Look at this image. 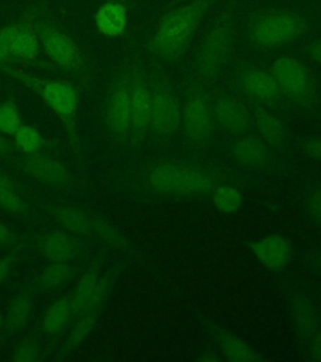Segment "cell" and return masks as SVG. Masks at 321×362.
Here are the masks:
<instances>
[{
  "label": "cell",
  "mask_w": 321,
  "mask_h": 362,
  "mask_svg": "<svg viewBox=\"0 0 321 362\" xmlns=\"http://www.w3.org/2000/svg\"><path fill=\"white\" fill-rule=\"evenodd\" d=\"M225 171L216 166L162 160L148 166L143 175V185L158 197L198 198L210 195L216 185L225 182Z\"/></svg>",
  "instance_id": "6da1fadb"
},
{
  "label": "cell",
  "mask_w": 321,
  "mask_h": 362,
  "mask_svg": "<svg viewBox=\"0 0 321 362\" xmlns=\"http://www.w3.org/2000/svg\"><path fill=\"white\" fill-rule=\"evenodd\" d=\"M202 8L198 4L182 6L167 14L153 37L152 49L161 57H174L180 53L198 28Z\"/></svg>",
  "instance_id": "7a4b0ae2"
},
{
  "label": "cell",
  "mask_w": 321,
  "mask_h": 362,
  "mask_svg": "<svg viewBox=\"0 0 321 362\" xmlns=\"http://www.w3.org/2000/svg\"><path fill=\"white\" fill-rule=\"evenodd\" d=\"M18 79L29 88L40 93L45 103L51 107L61 119L64 127L67 129L69 139L73 144L78 140L77 136V112H78L79 97L78 92L73 86L63 81H43L34 78L27 74H16Z\"/></svg>",
  "instance_id": "3957f363"
},
{
  "label": "cell",
  "mask_w": 321,
  "mask_h": 362,
  "mask_svg": "<svg viewBox=\"0 0 321 362\" xmlns=\"http://www.w3.org/2000/svg\"><path fill=\"white\" fill-rule=\"evenodd\" d=\"M303 21L290 11H270L251 25L250 35L256 45L274 48L293 42L303 32Z\"/></svg>",
  "instance_id": "277c9868"
},
{
  "label": "cell",
  "mask_w": 321,
  "mask_h": 362,
  "mask_svg": "<svg viewBox=\"0 0 321 362\" xmlns=\"http://www.w3.org/2000/svg\"><path fill=\"white\" fill-rule=\"evenodd\" d=\"M34 25L40 37V45L52 62L71 74L78 72L83 68V54L71 35L51 23L42 22Z\"/></svg>",
  "instance_id": "5b68a950"
},
{
  "label": "cell",
  "mask_w": 321,
  "mask_h": 362,
  "mask_svg": "<svg viewBox=\"0 0 321 362\" xmlns=\"http://www.w3.org/2000/svg\"><path fill=\"white\" fill-rule=\"evenodd\" d=\"M272 76L277 79L280 92L295 102L310 100L313 83L310 74L303 63L291 58L281 57L272 66Z\"/></svg>",
  "instance_id": "8992f818"
},
{
  "label": "cell",
  "mask_w": 321,
  "mask_h": 362,
  "mask_svg": "<svg viewBox=\"0 0 321 362\" xmlns=\"http://www.w3.org/2000/svg\"><path fill=\"white\" fill-rule=\"evenodd\" d=\"M111 289V279L99 277L97 268H90L80 278L74 289L72 302L73 316L82 317L88 312H97L107 297Z\"/></svg>",
  "instance_id": "52a82bcc"
},
{
  "label": "cell",
  "mask_w": 321,
  "mask_h": 362,
  "mask_svg": "<svg viewBox=\"0 0 321 362\" xmlns=\"http://www.w3.org/2000/svg\"><path fill=\"white\" fill-rule=\"evenodd\" d=\"M185 134L195 144L207 141L214 131V110L206 97L195 93L187 100L182 111Z\"/></svg>",
  "instance_id": "ba28073f"
},
{
  "label": "cell",
  "mask_w": 321,
  "mask_h": 362,
  "mask_svg": "<svg viewBox=\"0 0 321 362\" xmlns=\"http://www.w3.org/2000/svg\"><path fill=\"white\" fill-rule=\"evenodd\" d=\"M250 250L261 266L271 272H280L289 266L293 245L281 234H269L250 244Z\"/></svg>",
  "instance_id": "9c48e42d"
},
{
  "label": "cell",
  "mask_w": 321,
  "mask_h": 362,
  "mask_svg": "<svg viewBox=\"0 0 321 362\" xmlns=\"http://www.w3.org/2000/svg\"><path fill=\"white\" fill-rule=\"evenodd\" d=\"M108 129L114 135L124 136L131 129V86L119 81L109 92L106 105Z\"/></svg>",
  "instance_id": "30bf717a"
},
{
  "label": "cell",
  "mask_w": 321,
  "mask_h": 362,
  "mask_svg": "<svg viewBox=\"0 0 321 362\" xmlns=\"http://www.w3.org/2000/svg\"><path fill=\"white\" fill-rule=\"evenodd\" d=\"M231 155L237 164L248 169H267L275 163L271 147L262 139L243 135L232 144Z\"/></svg>",
  "instance_id": "8fae6325"
},
{
  "label": "cell",
  "mask_w": 321,
  "mask_h": 362,
  "mask_svg": "<svg viewBox=\"0 0 321 362\" xmlns=\"http://www.w3.org/2000/svg\"><path fill=\"white\" fill-rule=\"evenodd\" d=\"M230 32L226 27L214 29L203 42L198 56V71L203 77H212L219 72L227 56Z\"/></svg>",
  "instance_id": "7c38bea8"
},
{
  "label": "cell",
  "mask_w": 321,
  "mask_h": 362,
  "mask_svg": "<svg viewBox=\"0 0 321 362\" xmlns=\"http://www.w3.org/2000/svg\"><path fill=\"white\" fill-rule=\"evenodd\" d=\"M182 112L175 97L169 92H157L153 96L151 127L159 136H171L180 127Z\"/></svg>",
  "instance_id": "4fadbf2b"
},
{
  "label": "cell",
  "mask_w": 321,
  "mask_h": 362,
  "mask_svg": "<svg viewBox=\"0 0 321 362\" xmlns=\"http://www.w3.org/2000/svg\"><path fill=\"white\" fill-rule=\"evenodd\" d=\"M289 315L293 331L306 342L319 328V313L315 305L304 293L296 292L289 300Z\"/></svg>",
  "instance_id": "5bb4252c"
},
{
  "label": "cell",
  "mask_w": 321,
  "mask_h": 362,
  "mask_svg": "<svg viewBox=\"0 0 321 362\" xmlns=\"http://www.w3.org/2000/svg\"><path fill=\"white\" fill-rule=\"evenodd\" d=\"M210 334H212L221 356L231 362H260L264 358L254 347L248 345L240 336L232 334L225 328L210 326Z\"/></svg>",
  "instance_id": "9a60e30c"
},
{
  "label": "cell",
  "mask_w": 321,
  "mask_h": 362,
  "mask_svg": "<svg viewBox=\"0 0 321 362\" xmlns=\"http://www.w3.org/2000/svg\"><path fill=\"white\" fill-rule=\"evenodd\" d=\"M23 168L35 179L52 187H66L72 177L62 163L38 153L24 158Z\"/></svg>",
  "instance_id": "2e32d148"
},
{
  "label": "cell",
  "mask_w": 321,
  "mask_h": 362,
  "mask_svg": "<svg viewBox=\"0 0 321 362\" xmlns=\"http://www.w3.org/2000/svg\"><path fill=\"white\" fill-rule=\"evenodd\" d=\"M214 119L234 135L243 136L250 129V116L246 108L231 97H220L214 105Z\"/></svg>",
  "instance_id": "e0dca14e"
},
{
  "label": "cell",
  "mask_w": 321,
  "mask_h": 362,
  "mask_svg": "<svg viewBox=\"0 0 321 362\" xmlns=\"http://www.w3.org/2000/svg\"><path fill=\"white\" fill-rule=\"evenodd\" d=\"M40 255L49 262L68 263L73 260L80 252L79 244L71 234L66 232H53L45 234L38 242Z\"/></svg>",
  "instance_id": "ac0fdd59"
},
{
  "label": "cell",
  "mask_w": 321,
  "mask_h": 362,
  "mask_svg": "<svg viewBox=\"0 0 321 362\" xmlns=\"http://www.w3.org/2000/svg\"><path fill=\"white\" fill-rule=\"evenodd\" d=\"M49 210L68 232L82 237L96 234L98 218L90 216L83 210L67 205H52Z\"/></svg>",
  "instance_id": "d6986e66"
},
{
  "label": "cell",
  "mask_w": 321,
  "mask_h": 362,
  "mask_svg": "<svg viewBox=\"0 0 321 362\" xmlns=\"http://www.w3.org/2000/svg\"><path fill=\"white\" fill-rule=\"evenodd\" d=\"M240 83L248 96L260 101H274L280 95L275 77L262 69H248L243 72Z\"/></svg>",
  "instance_id": "ffe728a7"
},
{
  "label": "cell",
  "mask_w": 321,
  "mask_h": 362,
  "mask_svg": "<svg viewBox=\"0 0 321 362\" xmlns=\"http://www.w3.org/2000/svg\"><path fill=\"white\" fill-rule=\"evenodd\" d=\"M96 25L99 33L109 38H119L123 35L127 28L126 6L116 0L107 1L97 11Z\"/></svg>",
  "instance_id": "44dd1931"
},
{
  "label": "cell",
  "mask_w": 321,
  "mask_h": 362,
  "mask_svg": "<svg viewBox=\"0 0 321 362\" xmlns=\"http://www.w3.org/2000/svg\"><path fill=\"white\" fill-rule=\"evenodd\" d=\"M153 96L142 82L131 86V126L143 132L151 124Z\"/></svg>",
  "instance_id": "7402d4cb"
},
{
  "label": "cell",
  "mask_w": 321,
  "mask_h": 362,
  "mask_svg": "<svg viewBox=\"0 0 321 362\" xmlns=\"http://www.w3.org/2000/svg\"><path fill=\"white\" fill-rule=\"evenodd\" d=\"M40 53V40L35 30L33 17L25 16L19 23V28L11 47V56L24 61H34Z\"/></svg>",
  "instance_id": "603a6c76"
},
{
  "label": "cell",
  "mask_w": 321,
  "mask_h": 362,
  "mask_svg": "<svg viewBox=\"0 0 321 362\" xmlns=\"http://www.w3.org/2000/svg\"><path fill=\"white\" fill-rule=\"evenodd\" d=\"M256 127L264 141L274 148H282L288 142V130L275 115L265 110L256 112Z\"/></svg>",
  "instance_id": "cb8c5ba5"
},
{
  "label": "cell",
  "mask_w": 321,
  "mask_h": 362,
  "mask_svg": "<svg viewBox=\"0 0 321 362\" xmlns=\"http://www.w3.org/2000/svg\"><path fill=\"white\" fill-rule=\"evenodd\" d=\"M210 195L212 205L222 214H235L243 206V192L227 182L216 185Z\"/></svg>",
  "instance_id": "d4e9b609"
},
{
  "label": "cell",
  "mask_w": 321,
  "mask_h": 362,
  "mask_svg": "<svg viewBox=\"0 0 321 362\" xmlns=\"http://www.w3.org/2000/svg\"><path fill=\"white\" fill-rule=\"evenodd\" d=\"M72 313V302L71 298L63 297L56 300L45 312L43 318V329L47 334H59L66 327Z\"/></svg>",
  "instance_id": "484cf974"
},
{
  "label": "cell",
  "mask_w": 321,
  "mask_h": 362,
  "mask_svg": "<svg viewBox=\"0 0 321 362\" xmlns=\"http://www.w3.org/2000/svg\"><path fill=\"white\" fill-rule=\"evenodd\" d=\"M33 312V302L27 293H19L11 300L6 323L11 331H19L27 326Z\"/></svg>",
  "instance_id": "4316f807"
},
{
  "label": "cell",
  "mask_w": 321,
  "mask_h": 362,
  "mask_svg": "<svg viewBox=\"0 0 321 362\" xmlns=\"http://www.w3.org/2000/svg\"><path fill=\"white\" fill-rule=\"evenodd\" d=\"M0 208L13 215H24L27 211L14 182L3 171H0Z\"/></svg>",
  "instance_id": "83f0119b"
},
{
  "label": "cell",
  "mask_w": 321,
  "mask_h": 362,
  "mask_svg": "<svg viewBox=\"0 0 321 362\" xmlns=\"http://www.w3.org/2000/svg\"><path fill=\"white\" fill-rule=\"evenodd\" d=\"M73 271L68 266L67 263L61 262H51V264L45 267L40 273V282L43 288L54 289L63 286L72 278Z\"/></svg>",
  "instance_id": "f1b7e54d"
},
{
  "label": "cell",
  "mask_w": 321,
  "mask_h": 362,
  "mask_svg": "<svg viewBox=\"0 0 321 362\" xmlns=\"http://www.w3.org/2000/svg\"><path fill=\"white\" fill-rule=\"evenodd\" d=\"M14 141L22 153L29 155L40 153L44 145V139L40 135V131L25 124H22L14 134Z\"/></svg>",
  "instance_id": "f546056e"
},
{
  "label": "cell",
  "mask_w": 321,
  "mask_h": 362,
  "mask_svg": "<svg viewBox=\"0 0 321 362\" xmlns=\"http://www.w3.org/2000/svg\"><path fill=\"white\" fill-rule=\"evenodd\" d=\"M96 317L97 312H88L80 317V320L74 326L71 334L68 336L67 341L63 347L64 352H71L74 349H77L88 337V334L92 332V329L96 325Z\"/></svg>",
  "instance_id": "4dcf8cb0"
},
{
  "label": "cell",
  "mask_w": 321,
  "mask_h": 362,
  "mask_svg": "<svg viewBox=\"0 0 321 362\" xmlns=\"http://www.w3.org/2000/svg\"><path fill=\"white\" fill-rule=\"evenodd\" d=\"M22 126V117L14 102L0 103V134L14 135Z\"/></svg>",
  "instance_id": "1f68e13d"
},
{
  "label": "cell",
  "mask_w": 321,
  "mask_h": 362,
  "mask_svg": "<svg viewBox=\"0 0 321 362\" xmlns=\"http://www.w3.org/2000/svg\"><path fill=\"white\" fill-rule=\"evenodd\" d=\"M304 209L308 218L321 228V185H315L308 190L304 199Z\"/></svg>",
  "instance_id": "d6a6232c"
},
{
  "label": "cell",
  "mask_w": 321,
  "mask_h": 362,
  "mask_svg": "<svg viewBox=\"0 0 321 362\" xmlns=\"http://www.w3.org/2000/svg\"><path fill=\"white\" fill-rule=\"evenodd\" d=\"M19 23L9 24L3 29H0V62L11 56V47L16 38Z\"/></svg>",
  "instance_id": "836d02e7"
},
{
  "label": "cell",
  "mask_w": 321,
  "mask_h": 362,
  "mask_svg": "<svg viewBox=\"0 0 321 362\" xmlns=\"http://www.w3.org/2000/svg\"><path fill=\"white\" fill-rule=\"evenodd\" d=\"M40 352L38 346L33 342L23 344L16 350L11 360L14 362H33L40 356Z\"/></svg>",
  "instance_id": "e575fe53"
},
{
  "label": "cell",
  "mask_w": 321,
  "mask_h": 362,
  "mask_svg": "<svg viewBox=\"0 0 321 362\" xmlns=\"http://www.w3.org/2000/svg\"><path fill=\"white\" fill-rule=\"evenodd\" d=\"M308 342V358L313 362H321V327L317 328Z\"/></svg>",
  "instance_id": "d590c367"
},
{
  "label": "cell",
  "mask_w": 321,
  "mask_h": 362,
  "mask_svg": "<svg viewBox=\"0 0 321 362\" xmlns=\"http://www.w3.org/2000/svg\"><path fill=\"white\" fill-rule=\"evenodd\" d=\"M304 153L309 158L321 163V139L320 137H313L304 142Z\"/></svg>",
  "instance_id": "8d00e7d4"
},
{
  "label": "cell",
  "mask_w": 321,
  "mask_h": 362,
  "mask_svg": "<svg viewBox=\"0 0 321 362\" xmlns=\"http://www.w3.org/2000/svg\"><path fill=\"white\" fill-rule=\"evenodd\" d=\"M17 234L9 226L0 224V247L13 245L17 242Z\"/></svg>",
  "instance_id": "74e56055"
},
{
  "label": "cell",
  "mask_w": 321,
  "mask_h": 362,
  "mask_svg": "<svg viewBox=\"0 0 321 362\" xmlns=\"http://www.w3.org/2000/svg\"><path fill=\"white\" fill-rule=\"evenodd\" d=\"M13 266V259L11 257H6L0 259V284L6 281V277L9 276Z\"/></svg>",
  "instance_id": "f35d334b"
},
{
  "label": "cell",
  "mask_w": 321,
  "mask_h": 362,
  "mask_svg": "<svg viewBox=\"0 0 321 362\" xmlns=\"http://www.w3.org/2000/svg\"><path fill=\"white\" fill-rule=\"evenodd\" d=\"M221 358H222V356L212 350L203 351L196 357V360L200 362H216L220 361Z\"/></svg>",
  "instance_id": "ab89813d"
},
{
  "label": "cell",
  "mask_w": 321,
  "mask_h": 362,
  "mask_svg": "<svg viewBox=\"0 0 321 362\" xmlns=\"http://www.w3.org/2000/svg\"><path fill=\"white\" fill-rule=\"evenodd\" d=\"M310 57L315 62L321 64V40L310 48Z\"/></svg>",
  "instance_id": "60d3db41"
},
{
  "label": "cell",
  "mask_w": 321,
  "mask_h": 362,
  "mask_svg": "<svg viewBox=\"0 0 321 362\" xmlns=\"http://www.w3.org/2000/svg\"><path fill=\"white\" fill-rule=\"evenodd\" d=\"M11 151V146L9 142L6 141L3 136L0 135V155H4Z\"/></svg>",
  "instance_id": "b9f144b4"
},
{
  "label": "cell",
  "mask_w": 321,
  "mask_h": 362,
  "mask_svg": "<svg viewBox=\"0 0 321 362\" xmlns=\"http://www.w3.org/2000/svg\"><path fill=\"white\" fill-rule=\"evenodd\" d=\"M317 264H319V267L321 268V248L320 250H319V253H317Z\"/></svg>",
  "instance_id": "7bdbcfd3"
},
{
  "label": "cell",
  "mask_w": 321,
  "mask_h": 362,
  "mask_svg": "<svg viewBox=\"0 0 321 362\" xmlns=\"http://www.w3.org/2000/svg\"><path fill=\"white\" fill-rule=\"evenodd\" d=\"M0 326H1V315H0Z\"/></svg>",
  "instance_id": "ee69618b"
},
{
  "label": "cell",
  "mask_w": 321,
  "mask_h": 362,
  "mask_svg": "<svg viewBox=\"0 0 321 362\" xmlns=\"http://www.w3.org/2000/svg\"><path fill=\"white\" fill-rule=\"evenodd\" d=\"M109 1H111V0H109Z\"/></svg>",
  "instance_id": "f6af8a7d"
}]
</instances>
